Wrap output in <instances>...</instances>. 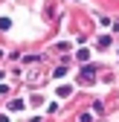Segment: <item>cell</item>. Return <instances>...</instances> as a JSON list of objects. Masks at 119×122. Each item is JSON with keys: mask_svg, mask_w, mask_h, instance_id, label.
<instances>
[{"mask_svg": "<svg viewBox=\"0 0 119 122\" xmlns=\"http://www.w3.org/2000/svg\"><path fill=\"white\" fill-rule=\"evenodd\" d=\"M9 108H12V111H23V102H20V99H15V102L9 105Z\"/></svg>", "mask_w": 119, "mask_h": 122, "instance_id": "cell-4", "label": "cell"}, {"mask_svg": "<svg viewBox=\"0 0 119 122\" xmlns=\"http://www.w3.org/2000/svg\"><path fill=\"white\" fill-rule=\"evenodd\" d=\"M61 76H67V67L61 64V67H55V79H61Z\"/></svg>", "mask_w": 119, "mask_h": 122, "instance_id": "cell-5", "label": "cell"}, {"mask_svg": "<svg viewBox=\"0 0 119 122\" xmlns=\"http://www.w3.org/2000/svg\"><path fill=\"white\" fill-rule=\"evenodd\" d=\"M99 47L108 50V47H110V35H102V38H99Z\"/></svg>", "mask_w": 119, "mask_h": 122, "instance_id": "cell-3", "label": "cell"}, {"mask_svg": "<svg viewBox=\"0 0 119 122\" xmlns=\"http://www.w3.org/2000/svg\"><path fill=\"white\" fill-rule=\"evenodd\" d=\"M9 26H12V20H9V18H0V29H9Z\"/></svg>", "mask_w": 119, "mask_h": 122, "instance_id": "cell-6", "label": "cell"}, {"mask_svg": "<svg viewBox=\"0 0 119 122\" xmlns=\"http://www.w3.org/2000/svg\"><path fill=\"white\" fill-rule=\"evenodd\" d=\"M79 79H81L84 84H93V79H96V67H93V64H84L81 73H79Z\"/></svg>", "mask_w": 119, "mask_h": 122, "instance_id": "cell-1", "label": "cell"}, {"mask_svg": "<svg viewBox=\"0 0 119 122\" xmlns=\"http://www.w3.org/2000/svg\"><path fill=\"white\" fill-rule=\"evenodd\" d=\"M55 93H58V96H61V99H67V96L73 93V87H70V84H61V87H58V90H55Z\"/></svg>", "mask_w": 119, "mask_h": 122, "instance_id": "cell-2", "label": "cell"}]
</instances>
